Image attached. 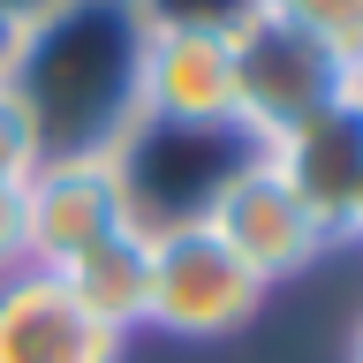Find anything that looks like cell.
Wrapping results in <instances>:
<instances>
[{
	"mask_svg": "<svg viewBox=\"0 0 363 363\" xmlns=\"http://www.w3.org/2000/svg\"><path fill=\"white\" fill-rule=\"evenodd\" d=\"M340 363H363V318L348 325V356H340Z\"/></svg>",
	"mask_w": 363,
	"mask_h": 363,
	"instance_id": "obj_15",
	"label": "cell"
},
{
	"mask_svg": "<svg viewBox=\"0 0 363 363\" xmlns=\"http://www.w3.org/2000/svg\"><path fill=\"white\" fill-rule=\"evenodd\" d=\"M257 152L280 167V182L318 212V227H325L333 250H340V220H348V204H356V189H363V106L340 99V106L280 129L272 144H257Z\"/></svg>",
	"mask_w": 363,
	"mask_h": 363,
	"instance_id": "obj_8",
	"label": "cell"
},
{
	"mask_svg": "<svg viewBox=\"0 0 363 363\" xmlns=\"http://www.w3.org/2000/svg\"><path fill=\"white\" fill-rule=\"evenodd\" d=\"M227 38H235V84H242V136L250 144H272L280 129L340 106L348 84H356V68L333 45H318L311 30L250 8V0L227 16Z\"/></svg>",
	"mask_w": 363,
	"mask_h": 363,
	"instance_id": "obj_3",
	"label": "cell"
},
{
	"mask_svg": "<svg viewBox=\"0 0 363 363\" xmlns=\"http://www.w3.org/2000/svg\"><path fill=\"white\" fill-rule=\"evenodd\" d=\"M250 8H265V16L295 23V30H311V38L333 45L348 68L363 61V0H250Z\"/></svg>",
	"mask_w": 363,
	"mask_h": 363,
	"instance_id": "obj_10",
	"label": "cell"
},
{
	"mask_svg": "<svg viewBox=\"0 0 363 363\" xmlns=\"http://www.w3.org/2000/svg\"><path fill=\"white\" fill-rule=\"evenodd\" d=\"M129 340L99 325L53 272L23 265L0 280V363H121Z\"/></svg>",
	"mask_w": 363,
	"mask_h": 363,
	"instance_id": "obj_7",
	"label": "cell"
},
{
	"mask_svg": "<svg viewBox=\"0 0 363 363\" xmlns=\"http://www.w3.org/2000/svg\"><path fill=\"white\" fill-rule=\"evenodd\" d=\"M53 8H61V0H0V30L16 38V30H30L38 16H53Z\"/></svg>",
	"mask_w": 363,
	"mask_h": 363,
	"instance_id": "obj_13",
	"label": "cell"
},
{
	"mask_svg": "<svg viewBox=\"0 0 363 363\" xmlns=\"http://www.w3.org/2000/svg\"><path fill=\"white\" fill-rule=\"evenodd\" d=\"M76 303H84L99 325H113V333L129 340L136 325H144V295H152V227H121L113 242L84 250L68 272H53Z\"/></svg>",
	"mask_w": 363,
	"mask_h": 363,
	"instance_id": "obj_9",
	"label": "cell"
},
{
	"mask_svg": "<svg viewBox=\"0 0 363 363\" xmlns=\"http://www.w3.org/2000/svg\"><path fill=\"white\" fill-rule=\"evenodd\" d=\"M30 265V242H23V182H0V280Z\"/></svg>",
	"mask_w": 363,
	"mask_h": 363,
	"instance_id": "obj_12",
	"label": "cell"
},
{
	"mask_svg": "<svg viewBox=\"0 0 363 363\" xmlns=\"http://www.w3.org/2000/svg\"><path fill=\"white\" fill-rule=\"evenodd\" d=\"M340 242L363 250V189H356V204H348V220H340Z\"/></svg>",
	"mask_w": 363,
	"mask_h": 363,
	"instance_id": "obj_14",
	"label": "cell"
},
{
	"mask_svg": "<svg viewBox=\"0 0 363 363\" xmlns=\"http://www.w3.org/2000/svg\"><path fill=\"white\" fill-rule=\"evenodd\" d=\"M136 227L113 152H45L23 182V242L38 272H68L84 250Z\"/></svg>",
	"mask_w": 363,
	"mask_h": 363,
	"instance_id": "obj_5",
	"label": "cell"
},
{
	"mask_svg": "<svg viewBox=\"0 0 363 363\" xmlns=\"http://www.w3.org/2000/svg\"><path fill=\"white\" fill-rule=\"evenodd\" d=\"M265 280L235 257L204 220L152 227V295H144V325L167 340H227L265 311Z\"/></svg>",
	"mask_w": 363,
	"mask_h": 363,
	"instance_id": "obj_4",
	"label": "cell"
},
{
	"mask_svg": "<svg viewBox=\"0 0 363 363\" xmlns=\"http://www.w3.org/2000/svg\"><path fill=\"white\" fill-rule=\"evenodd\" d=\"M204 227H212V235H220V242L235 250L265 288H280V280H295V272H311L318 257L333 250V235L318 227V212L280 182V167H272L265 152H250L242 167L212 189Z\"/></svg>",
	"mask_w": 363,
	"mask_h": 363,
	"instance_id": "obj_6",
	"label": "cell"
},
{
	"mask_svg": "<svg viewBox=\"0 0 363 363\" xmlns=\"http://www.w3.org/2000/svg\"><path fill=\"white\" fill-rule=\"evenodd\" d=\"M45 159V129L23 106V91L0 76V182H30V167Z\"/></svg>",
	"mask_w": 363,
	"mask_h": 363,
	"instance_id": "obj_11",
	"label": "cell"
},
{
	"mask_svg": "<svg viewBox=\"0 0 363 363\" xmlns=\"http://www.w3.org/2000/svg\"><path fill=\"white\" fill-rule=\"evenodd\" d=\"M348 99H356V106H363V61H356V84H348Z\"/></svg>",
	"mask_w": 363,
	"mask_h": 363,
	"instance_id": "obj_16",
	"label": "cell"
},
{
	"mask_svg": "<svg viewBox=\"0 0 363 363\" xmlns=\"http://www.w3.org/2000/svg\"><path fill=\"white\" fill-rule=\"evenodd\" d=\"M136 0H61L53 16L16 30L0 76L38 113L45 152H113L136 129Z\"/></svg>",
	"mask_w": 363,
	"mask_h": 363,
	"instance_id": "obj_1",
	"label": "cell"
},
{
	"mask_svg": "<svg viewBox=\"0 0 363 363\" xmlns=\"http://www.w3.org/2000/svg\"><path fill=\"white\" fill-rule=\"evenodd\" d=\"M129 84L144 129H242L235 38L220 16H144Z\"/></svg>",
	"mask_w": 363,
	"mask_h": 363,
	"instance_id": "obj_2",
	"label": "cell"
}]
</instances>
